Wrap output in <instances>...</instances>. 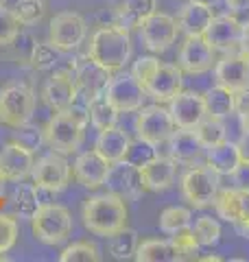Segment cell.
Here are the masks:
<instances>
[{
  "label": "cell",
  "instance_id": "cell-3",
  "mask_svg": "<svg viewBox=\"0 0 249 262\" xmlns=\"http://www.w3.org/2000/svg\"><path fill=\"white\" fill-rule=\"evenodd\" d=\"M88 57L96 61L107 72H118L131 57V37L129 29L120 24H107L98 29L90 39Z\"/></svg>",
  "mask_w": 249,
  "mask_h": 262
},
{
  "label": "cell",
  "instance_id": "cell-9",
  "mask_svg": "<svg viewBox=\"0 0 249 262\" xmlns=\"http://www.w3.org/2000/svg\"><path fill=\"white\" fill-rule=\"evenodd\" d=\"M105 98L118 114H129L138 112L144 105L147 90L131 72H122V75L110 79L105 88Z\"/></svg>",
  "mask_w": 249,
  "mask_h": 262
},
{
  "label": "cell",
  "instance_id": "cell-38",
  "mask_svg": "<svg viewBox=\"0 0 249 262\" xmlns=\"http://www.w3.org/2000/svg\"><path fill=\"white\" fill-rule=\"evenodd\" d=\"M15 18L20 20L22 27H31L37 24L46 13V3L44 0H18L13 7Z\"/></svg>",
  "mask_w": 249,
  "mask_h": 262
},
{
  "label": "cell",
  "instance_id": "cell-30",
  "mask_svg": "<svg viewBox=\"0 0 249 262\" xmlns=\"http://www.w3.org/2000/svg\"><path fill=\"white\" fill-rule=\"evenodd\" d=\"M138 262H177L179 260V253L175 251L171 241H144L138 245L136 249V256Z\"/></svg>",
  "mask_w": 249,
  "mask_h": 262
},
{
  "label": "cell",
  "instance_id": "cell-27",
  "mask_svg": "<svg viewBox=\"0 0 249 262\" xmlns=\"http://www.w3.org/2000/svg\"><path fill=\"white\" fill-rule=\"evenodd\" d=\"M205 164L219 175H232L234 168L240 164L238 146L234 142H227V140L210 146V149H208V155H205Z\"/></svg>",
  "mask_w": 249,
  "mask_h": 262
},
{
  "label": "cell",
  "instance_id": "cell-11",
  "mask_svg": "<svg viewBox=\"0 0 249 262\" xmlns=\"http://www.w3.org/2000/svg\"><path fill=\"white\" fill-rule=\"evenodd\" d=\"M70 173H72V168H70L68 160H66V155L53 151L33 164L31 177H33V184H35L39 190L59 192L68 186Z\"/></svg>",
  "mask_w": 249,
  "mask_h": 262
},
{
  "label": "cell",
  "instance_id": "cell-7",
  "mask_svg": "<svg viewBox=\"0 0 249 262\" xmlns=\"http://www.w3.org/2000/svg\"><path fill=\"white\" fill-rule=\"evenodd\" d=\"M181 192L193 208L212 206L219 194V173H214L208 164L190 168L181 179Z\"/></svg>",
  "mask_w": 249,
  "mask_h": 262
},
{
  "label": "cell",
  "instance_id": "cell-19",
  "mask_svg": "<svg viewBox=\"0 0 249 262\" xmlns=\"http://www.w3.org/2000/svg\"><path fill=\"white\" fill-rule=\"evenodd\" d=\"M240 33H243V24L236 22L230 13H225V15H214L210 24H208L203 37L214 51L232 53L240 44Z\"/></svg>",
  "mask_w": 249,
  "mask_h": 262
},
{
  "label": "cell",
  "instance_id": "cell-20",
  "mask_svg": "<svg viewBox=\"0 0 249 262\" xmlns=\"http://www.w3.org/2000/svg\"><path fill=\"white\" fill-rule=\"evenodd\" d=\"M179 70L186 75H203L214 66V48L205 37H188L179 51Z\"/></svg>",
  "mask_w": 249,
  "mask_h": 262
},
{
  "label": "cell",
  "instance_id": "cell-4",
  "mask_svg": "<svg viewBox=\"0 0 249 262\" xmlns=\"http://www.w3.org/2000/svg\"><path fill=\"white\" fill-rule=\"evenodd\" d=\"M33 236L44 245H61L72 232V216L59 203H42L31 219Z\"/></svg>",
  "mask_w": 249,
  "mask_h": 262
},
{
  "label": "cell",
  "instance_id": "cell-5",
  "mask_svg": "<svg viewBox=\"0 0 249 262\" xmlns=\"http://www.w3.org/2000/svg\"><path fill=\"white\" fill-rule=\"evenodd\" d=\"M35 112V92L27 83H9L0 90V122L7 127H22L31 122Z\"/></svg>",
  "mask_w": 249,
  "mask_h": 262
},
{
  "label": "cell",
  "instance_id": "cell-50",
  "mask_svg": "<svg viewBox=\"0 0 249 262\" xmlns=\"http://www.w3.org/2000/svg\"><path fill=\"white\" fill-rule=\"evenodd\" d=\"M238 51L243 57L249 59V22L243 27V33H240V44H238Z\"/></svg>",
  "mask_w": 249,
  "mask_h": 262
},
{
  "label": "cell",
  "instance_id": "cell-54",
  "mask_svg": "<svg viewBox=\"0 0 249 262\" xmlns=\"http://www.w3.org/2000/svg\"><path fill=\"white\" fill-rule=\"evenodd\" d=\"M0 5H5V0H0Z\"/></svg>",
  "mask_w": 249,
  "mask_h": 262
},
{
  "label": "cell",
  "instance_id": "cell-8",
  "mask_svg": "<svg viewBox=\"0 0 249 262\" xmlns=\"http://www.w3.org/2000/svg\"><path fill=\"white\" fill-rule=\"evenodd\" d=\"M72 72L74 81H77V98L74 101L90 105L94 98L105 94V88L110 83V72L92 61L88 55L72 61Z\"/></svg>",
  "mask_w": 249,
  "mask_h": 262
},
{
  "label": "cell",
  "instance_id": "cell-32",
  "mask_svg": "<svg viewBox=\"0 0 249 262\" xmlns=\"http://www.w3.org/2000/svg\"><path fill=\"white\" fill-rule=\"evenodd\" d=\"M136 249H138V234L134 229L125 227L120 232H116L114 236L107 238V253L114 258V260H129L136 256Z\"/></svg>",
  "mask_w": 249,
  "mask_h": 262
},
{
  "label": "cell",
  "instance_id": "cell-22",
  "mask_svg": "<svg viewBox=\"0 0 249 262\" xmlns=\"http://www.w3.org/2000/svg\"><path fill=\"white\" fill-rule=\"evenodd\" d=\"M181 88H184V77H181V70L177 66L160 63V68L147 83V94L155 103H171L181 92Z\"/></svg>",
  "mask_w": 249,
  "mask_h": 262
},
{
  "label": "cell",
  "instance_id": "cell-34",
  "mask_svg": "<svg viewBox=\"0 0 249 262\" xmlns=\"http://www.w3.org/2000/svg\"><path fill=\"white\" fill-rule=\"evenodd\" d=\"M195 134L199 138V142L203 144V149H210V146L221 144L225 140V125L221 122V118L208 116L195 127Z\"/></svg>",
  "mask_w": 249,
  "mask_h": 262
},
{
  "label": "cell",
  "instance_id": "cell-18",
  "mask_svg": "<svg viewBox=\"0 0 249 262\" xmlns=\"http://www.w3.org/2000/svg\"><path fill=\"white\" fill-rule=\"evenodd\" d=\"M107 170H110V162L96 149L79 153L72 164V175L77 179V184L88 188V190H96V188H101L105 184Z\"/></svg>",
  "mask_w": 249,
  "mask_h": 262
},
{
  "label": "cell",
  "instance_id": "cell-42",
  "mask_svg": "<svg viewBox=\"0 0 249 262\" xmlns=\"http://www.w3.org/2000/svg\"><path fill=\"white\" fill-rule=\"evenodd\" d=\"M157 149H155V144H151V142H147V140H138L136 142H131L129 144V149H127V153H125V160H127L129 164H134V166H138V168H142L144 164H149L153 158H157Z\"/></svg>",
  "mask_w": 249,
  "mask_h": 262
},
{
  "label": "cell",
  "instance_id": "cell-13",
  "mask_svg": "<svg viewBox=\"0 0 249 262\" xmlns=\"http://www.w3.org/2000/svg\"><path fill=\"white\" fill-rule=\"evenodd\" d=\"M138 29H140L142 44L151 53H164L166 48H171V44H175L177 33H179L175 18H171L166 13H157V11L149 15Z\"/></svg>",
  "mask_w": 249,
  "mask_h": 262
},
{
  "label": "cell",
  "instance_id": "cell-37",
  "mask_svg": "<svg viewBox=\"0 0 249 262\" xmlns=\"http://www.w3.org/2000/svg\"><path fill=\"white\" fill-rule=\"evenodd\" d=\"M59 260L61 262H98L101 260V251H98L94 243L79 241V243H72L70 247H66L59 253Z\"/></svg>",
  "mask_w": 249,
  "mask_h": 262
},
{
  "label": "cell",
  "instance_id": "cell-24",
  "mask_svg": "<svg viewBox=\"0 0 249 262\" xmlns=\"http://www.w3.org/2000/svg\"><path fill=\"white\" fill-rule=\"evenodd\" d=\"M212 18L214 15H212L210 5L190 0V3L181 7V11L177 15V27L186 37H203V33Z\"/></svg>",
  "mask_w": 249,
  "mask_h": 262
},
{
  "label": "cell",
  "instance_id": "cell-39",
  "mask_svg": "<svg viewBox=\"0 0 249 262\" xmlns=\"http://www.w3.org/2000/svg\"><path fill=\"white\" fill-rule=\"evenodd\" d=\"M59 53L51 42H37L31 51V66L35 70H51L59 61Z\"/></svg>",
  "mask_w": 249,
  "mask_h": 262
},
{
  "label": "cell",
  "instance_id": "cell-40",
  "mask_svg": "<svg viewBox=\"0 0 249 262\" xmlns=\"http://www.w3.org/2000/svg\"><path fill=\"white\" fill-rule=\"evenodd\" d=\"M193 229H195V236L201 247H210V245L219 243V238H221V225H219V221L212 216H199L195 221Z\"/></svg>",
  "mask_w": 249,
  "mask_h": 262
},
{
  "label": "cell",
  "instance_id": "cell-44",
  "mask_svg": "<svg viewBox=\"0 0 249 262\" xmlns=\"http://www.w3.org/2000/svg\"><path fill=\"white\" fill-rule=\"evenodd\" d=\"M15 142H20L22 146H27V149L35 151L42 146V142H44V129H37V127H31L29 122L22 127H15Z\"/></svg>",
  "mask_w": 249,
  "mask_h": 262
},
{
  "label": "cell",
  "instance_id": "cell-51",
  "mask_svg": "<svg viewBox=\"0 0 249 262\" xmlns=\"http://www.w3.org/2000/svg\"><path fill=\"white\" fill-rule=\"evenodd\" d=\"M5 184H7V179H5V175L0 173V196L5 194Z\"/></svg>",
  "mask_w": 249,
  "mask_h": 262
},
{
  "label": "cell",
  "instance_id": "cell-46",
  "mask_svg": "<svg viewBox=\"0 0 249 262\" xmlns=\"http://www.w3.org/2000/svg\"><path fill=\"white\" fill-rule=\"evenodd\" d=\"M225 3H227V9H230L232 18L245 27V24L249 22V0H225Z\"/></svg>",
  "mask_w": 249,
  "mask_h": 262
},
{
  "label": "cell",
  "instance_id": "cell-6",
  "mask_svg": "<svg viewBox=\"0 0 249 262\" xmlns=\"http://www.w3.org/2000/svg\"><path fill=\"white\" fill-rule=\"evenodd\" d=\"M136 136L140 140H147L155 146H160L164 142H169V138L175 131V125H173V118L166 107H162L160 103L157 105H142L138 110V116L134 122Z\"/></svg>",
  "mask_w": 249,
  "mask_h": 262
},
{
  "label": "cell",
  "instance_id": "cell-2",
  "mask_svg": "<svg viewBox=\"0 0 249 262\" xmlns=\"http://www.w3.org/2000/svg\"><path fill=\"white\" fill-rule=\"evenodd\" d=\"M81 219L86 229L96 236L110 238L116 232L127 227V206L120 196L112 192L88 196L81 208Z\"/></svg>",
  "mask_w": 249,
  "mask_h": 262
},
{
  "label": "cell",
  "instance_id": "cell-53",
  "mask_svg": "<svg viewBox=\"0 0 249 262\" xmlns=\"http://www.w3.org/2000/svg\"><path fill=\"white\" fill-rule=\"evenodd\" d=\"M197 3H203V5H210V7H212L214 3H217V0H197Z\"/></svg>",
  "mask_w": 249,
  "mask_h": 262
},
{
  "label": "cell",
  "instance_id": "cell-17",
  "mask_svg": "<svg viewBox=\"0 0 249 262\" xmlns=\"http://www.w3.org/2000/svg\"><path fill=\"white\" fill-rule=\"evenodd\" d=\"M169 114L173 125L177 129H195L205 118V103L203 94L197 92H181L169 103Z\"/></svg>",
  "mask_w": 249,
  "mask_h": 262
},
{
  "label": "cell",
  "instance_id": "cell-1",
  "mask_svg": "<svg viewBox=\"0 0 249 262\" xmlns=\"http://www.w3.org/2000/svg\"><path fill=\"white\" fill-rule=\"evenodd\" d=\"M88 122H90L88 105L74 101L68 110L53 114V118L44 127V142L61 155L77 153L83 142Z\"/></svg>",
  "mask_w": 249,
  "mask_h": 262
},
{
  "label": "cell",
  "instance_id": "cell-33",
  "mask_svg": "<svg viewBox=\"0 0 249 262\" xmlns=\"http://www.w3.org/2000/svg\"><path fill=\"white\" fill-rule=\"evenodd\" d=\"M88 114H90V122H92L98 131L110 129V127H114L116 122H118V112L110 105V101L105 98V94L94 98V101L88 105Z\"/></svg>",
  "mask_w": 249,
  "mask_h": 262
},
{
  "label": "cell",
  "instance_id": "cell-26",
  "mask_svg": "<svg viewBox=\"0 0 249 262\" xmlns=\"http://www.w3.org/2000/svg\"><path fill=\"white\" fill-rule=\"evenodd\" d=\"M129 144H131V138L127 136V131L114 125L110 129L98 131V138H96L94 149L101 153L110 164H114V162L125 160V153H127Z\"/></svg>",
  "mask_w": 249,
  "mask_h": 262
},
{
  "label": "cell",
  "instance_id": "cell-43",
  "mask_svg": "<svg viewBox=\"0 0 249 262\" xmlns=\"http://www.w3.org/2000/svg\"><path fill=\"white\" fill-rule=\"evenodd\" d=\"M18 241V221L9 214H0V253L9 251Z\"/></svg>",
  "mask_w": 249,
  "mask_h": 262
},
{
  "label": "cell",
  "instance_id": "cell-25",
  "mask_svg": "<svg viewBox=\"0 0 249 262\" xmlns=\"http://www.w3.org/2000/svg\"><path fill=\"white\" fill-rule=\"evenodd\" d=\"M203 153V144L199 142L195 129L173 131L169 138V155L177 164H195V160Z\"/></svg>",
  "mask_w": 249,
  "mask_h": 262
},
{
  "label": "cell",
  "instance_id": "cell-28",
  "mask_svg": "<svg viewBox=\"0 0 249 262\" xmlns=\"http://www.w3.org/2000/svg\"><path fill=\"white\" fill-rule=\"evenodd\" d=\"M155 5L157 0H122L116 9V24L125 29H136L155 11Z\"/></svg>",
  "mask_w": 249,
  "mask_h": 262
},
{
  "label": "cell",
  "instance_id": "cell-47",
  "mask_svg": "<svg viewBox=\"0 0 249 262\" xmlns=\"http://www.w3.org/2000/svg\"><path fill=\"white\" fill-rule=\"evenodd\" d=\"M236 112H238L240 127H243V131H249V90L236 94Z\"/></svg>",
  "mask_w": 249,
  "mask_h": 262
},
{
  "label": "cell",
  "instance_id": "cell-49",
  "mask_svg": "<svg viewBox=\"0 0 249 262\" xmlns=\"http://www.w3.org/2000/svg\"><path fill=\"white\" fill-rule=\"evenodd\" d=\"M236 146H238L240 160L249 162V131H243V136H240V140L236 142Z\"/></svg>",
  "mask_w": 249,
  "mask_h": 262
},
{
  "label": "cell",
  "instance_id": "cell-10",
  "mask_svg": "<svg viewBox=\"0 0 249 262\" xmlns=\"http://www.w3.org/2000/svg\"><path fill=\"white\" fill-rule=\"evenodd\" d=\"M86 35H88L86 20H83V15L72 11L57 13L51 20V27H48V42L61 53H70L74 48H79Z\"/></svg>",
  "mask_w": 249,
  "mask_h": 262
},
{
  "label": "cell",
  "instance_id": "cell-12",
  "mask_svg": "<svg viewBox=\"0 0 249 262\" xmlns=\"http://www.w3.org/2000/svg\"><path fill=\"white\" fill-rule=\"evenodd\" d=\"M103 186L107 188V192L120 196L122 201H136L138 196L144 192L140 168L134 166V164H129L127 160L110 164V170H107Z\"/></svg>",
  "mask_w": 249,
  "mask_h": 262
},
{
  "label": "cell",
  "instance_id": "cell-14",
  "mask_svg": "<svg viewBox=\"0 0 249 262\" xmlns=\"http://www.w3.org/2000/svg\"><path fill=\"white\" fill-rule=\"evenodd\" d=\"M42 98L53 112L68 110L77 98V81H74L72 63L68 68H57L42 90Z\"/></svg>",
  "mask_w": 249,
  "mask_h": 262
},
{
  "label": "cell",
  "instance_id": "cell-29",
  "mask_svg": "<svg viewBox=\"0 0 249 262\" xmlns=\"http://www.w3.org/2000/svg\"><path fill=\"white\" fill-rule=\"evenodd\" d=\"M205 103V116L212 118H227L230 114L236 112V94L223 85H214L203 94Z\"/></svg>",
  "mask_w": 249,
  "mask_h": 262
},
{
  "label": "cell",
  "instance_id": "cell-48",
  "mask_svg": "<svg viewBox=\"0 0 249 262\" xmlns=\"http://www.w3.org/2000/svg\"><path fill=\"white\" fill-rule=\"evenodd\" d=\"M232 179H234V188L243 192H249V162H243L234 168V173H232Z\"/></svg>",
  "mask_w": 249,
  "mask_h": 262
},
{
  "label": "cell",
  "instance_id": "cell-16",
  "mask_svg": "<svg viewBox=\"0 0 249 262\" xmlns=\"http://www.w3.org/2000/svg\"><path fill=\"white\" fill-rule=\"evenodd\" d=\"M33 151L22 146L20 142H9L0 149V173L5 175L7 182H24L33 173Z\"/></svg>",
  "mask_w": 249,
  "mask_h": 262
},
{
  "label": "cell",
  "instance_id": "cell-23",
  "mask_svg": "<svg viewBox=\"0 0 249 262\" xmlns=\"http://www.w3.org/2000/svg\"><path fill=\"white\" fill-rule=\"evenodd\" d=\"M140 175H142L144 190L164 192L173 186V182H175L177 162L173 160L171 155H157V158H153L151 162L140 168Z\"/></svg>",
  "mask_w": 249,
  "mask_h": 262
},
{
  "label": "cell",
  "instance_id": "cell-45",
  "mask_svg": "<svg viewBox=\"0 0 249 262\" xmlns=\"http://www.w3.org/2000/svg\"><path fill=\"white\" fill-rule=\"evenodd\" d=\"M157 68H160V61H157L155 57H140V59L134 63V68H131V75H134L147 90V83L151 81V77L155 75Z\"/></svg>",
  "mask_w": 249,
  "mask_h": 262
},
{
  "label": "cell",
  "instance_id": "cell-31",
  "mask_svg": "<svg viewBox=\"0 0 249 262\" xmlns=\"http://www.w3.org/2000/svg\"><path fill=\"white\" fill-rule=\"evenodd\" d=\"M11 203H13V210L15 214H20L24 219H31L35 214V210L42 206L39 201V188L35 184H22L18 182V188L11 196Z\"/></svg>",
  "mask_w": 249,
  "mask_h": 262
},
{
  "label": "cell",
  "instance_id": "cell-35",
  "mask_svg": "<svg viewBox=\"0 0 249 262\" xmlns=\"http://www.w3.org/2000/svg\"><path fill=\"white\" fill-rule=\"evenodd\" d=\"M190 221H193V212L188 208L171 206L160 214V229L164 234H175L179 229L190 227Z\"/></svg>",
  "mask_w": 249,
  "mask_h": 262
},
{
  "label": "cell",
  "instance_id": "cell-41",
  "mask_svg": "<svg viewBox=\"0 0 249 262\" xmlns=\"http://www.w3.org/2000/svg\"><path fill=\"white\" fill-rule=\"evenodd\" d=\"M22 24L15 18L13 9H7L5 5H0V46H9L13 44L20 35Z\"/></svg>",
  "mask_w": 249,
  "mask_h": 262
},
{
  "label": "cell",
  "instance_id": "cell-52",
  "mask_svg": "<svg viewBox=\"0 0 249 262\" xmlns=\"http://www.w3.org/2000/svg\"><path fill=\"white\" fill-rule=\"evenodd\" d=\"M197 260H205V262H212V260H221V256H203V258H197Z\"/></svg>",
  "mask_w": 249,
  "mask_h": 262
},
{
  "label": "cell",
  "instance_id": "cell-36",
  "mask_svg": "<svg viewBox=\"0 0 249 262\" xmlns=\"http://www.w3.org/2000/svg\"><path fill=\"white\" fill-rule=\"evenodd\" d=\"M171 243H173V247H175V251L179 253V260H197L199 256V241H197V236H195V229H190V227H184V229H179V232L175 234H171Z\"/></svg>",
  "mask_w": 249,
  "mask_h": 262
},
{
  "label": "cell",
  "instance_id": "cell-15",
  "mask_svg": "<svg viewBox=\"0 0 249 262\" xmlns=\"http://www.w3.org/2000/svg\"><path fill=\"white\" fill-rule=\"evenodd\" d=\"M219 216L232 223L240 234H249V192H243L238 188H227L221 190L214 199Z\"/></svg>",
  "mask_w": 249,
  "mask_h": 262
},
{
  "label": "cell",
  "instance_id": "cell-21",
  "mask_svg": "<svg viewBox=\"0 0 249 262\" xmlns=\"http://www.w3.org/2000/svg\"><path fill=\"white\" fill-rule=\"evenodd\" d=\"M217 83L240 94L249 90V59L243 55H227L214 66Z\"/></svg>",
  "mask_w": 249,
  "mask_h": 262
}]
</instances>
